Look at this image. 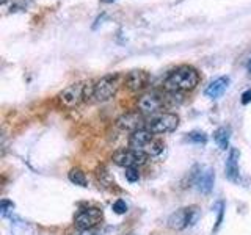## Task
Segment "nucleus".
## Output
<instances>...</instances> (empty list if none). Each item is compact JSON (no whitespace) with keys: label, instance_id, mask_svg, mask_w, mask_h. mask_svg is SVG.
<instances>
[{"label":"nucleus","instance_id":"19","mask_svg":"<svg viewBox=\"0 0 251 235\" xmlns=\"http://www.w3.org/2000/svg\"><path fill=\"white\" fill-rule=\"evenodd\" d=\"M126 179L129 180L130 184L137 182V180L140 179V172L137 168H126Z\"/></svg>","mask_w":251,"mask_h":235},{"label":"nucleus","instance_id":"9","mask_svg":"<svg viewBox=\"0 0 251 235\" xmlns=\"http://www.w3.org/2000/svg\"><path fill=\"white\" fill-rule=\"evenodd\" d=\"M143 125H145V119H143V116L140 115V112H127L118 118V121H116L118 129L123 132H130V133L137 132L140 129H145Z\"/></svg>","mask_w":251,"mask_h":235},{"label":"nucleus","instance_id":"22","mask_svg":"<svg viewBox=\"0 0 251 235\" xmlns=\"http://www.w3.org/2000/svg\"><path fill=\"white\" fill-rule=\"evenodd\" d=\"M71 235H98L93 229H77L75 232H73Z\"/></svg>","mask_w":251,"mask_h":235},{"label":"nucleus","instance_id":"1","mask_svg":"<svg viewBox=\"0 0 251 235\" xmlns=\"http://www.w3.org/2000/svg\"><path fill=\"white\" fill-rule=\"evenodd\" d=\"M198 83H200L198 70L190 66H180L173 70V72H170V75L165 78V88L170 93L190 91L195 90Z\"/></svg>","mask_w":251,"mask_h":235},{"label":"nucleus","instance_id":"13","mask_svg":"<svg viewBox=\"0 0 251 235\" xmlns=\"http://www.w3.org/2000/svg\"><path fill=\"white\" fill-rule=\"evenodd\" d=\"M214 180H215V174L212 169H204V171H200V176L196 179V188H198V191L202 193V194H209L212 191V188H214Z\"/></svg>","mask_w":251,"mask_h":235},{"label":"nucleus","instance_id":"10","mask_svg":"<svg viewBox=\"0 0 251 235\" xmlns=\"http://www.w3.org/2000/svg\"><path fill=\"white\" fill-rule=\"evenodd\" d=\"M149 80H151V75H149L146 70L135 69V70H130L127 77H126V86H127L132 93H140L145 88H148Z\"/></svg>","mask_w":251,"mask_h":235},{"label":"nucleus","instance_id":"4","mask_svg":"<svg viewBox=\"0 0 251 235\" xmlns=\"http://www.w3.org/2000/svg\"><path fill=\"white\" fill-rule=\"evenodd\" d=\"M112 160L118 166L123 168H137L145 164L148 160V154L135 149H120L112 155Z\"/></svg>","mask_w":251,"mask_h":235},{"label":"nucleus","instance_id":"16","mask_svg":"<svg viewBox=\"0 0 251 235\" xmlns=\"http://www.w3.org/2000/svg\"><path fill=\"white\" fill-rule=\"evenodd\" d=\"M68 177H69V180L73 184H75L78 187H86V176H85V172L82 169H78V168L71 169Z\"/></svg>","mask_w":251,"mask_h":235},{"label":"nucleus","instance_id":"12","mask_svg":"<svg viewBox=\"0 0 251 235\" xmlns=\"http://www.w3.org/2000/svg\"><path fill=\"white\" fill-rule=\"evenodd\" d=\"M239 159H240V152L235 147H232L226 160V177L229 179L231 182H239V179H240Z\"/></svg>","mask_w":251,"mask_h":235},{"label":"nucleus","instance_id":"5","mask_svg":"<svg viewBox=\"0 0 251 235\" xmlns=\"http://www.w3.org/2000/svg\"><path fill=\"white\" fill-rule=\"evenodd\" d=\"M86 83L88 82H78L74 85H69L68 88L63 90L58 96L61 105L73 108L80 104L82 100H86Z\"/></svg>","mask_w":251,"mask_h":235},{"label":"nucleus","instance_id":"3","mask_svg":"<svg viewBox=\"0 0 251 235\" xmlns=\"http://www.w3.org/2000/svg\"><path fill=\"white\" fill-rule=\"evenodd\" d=\"M198 216H200V210L196 206L179 209L168 218V227L175 231H182L185 227L193 226L196 223V219H198Z\"/></svg>","mask_w":251,"mask_h":235},{"label":"nucleus","instance_id":"25","mask_svg":"<svg viewBox=\"0 0 251 235\" xmlns=\"http://www.w3.org/2000/svg\"><path fill=\"white\" fill-rule=\"evenodd\" d=\"M248 70L251 72V58H250V61H248Z\"/></svg>","mask_w":251,"mask_h":235},{"label":"nucleus","instance_id":"8","mask_svg":"<svg viewBox=\"0 0 251 235\" xmlns=\"http://www.w3.org/2000/svg\"><path fill=\"white\" fill-rule=\"evenodd\" d=\"M137 105H138L141 113L154 115V113L160 112V110L163 108V105H165V97L162 96V94L154 93V91L152 93H146V94H143V96L138 99Z\"/></svg>","mask_w":251,"mask_h":235},{"label":"nucleus","instance_id":"23","mask_svg":"<svg viewBox=\"0 0 251 235\" xmlns=\"http://www.w3.org/2000/svg\"><path fill=\"white\" fill-rule=\"evenodd\" d=\"M250 102H251V90H248L242 94V104L247 105V104H250Z\"/></svg>","mask_w":251,"mask_h":235},{"label":"nucleus","instance_id":"2","mask_svg":"<svg viewBox=\"0 0 251 235\" xmlns=\"http://www.w3.org/2000/svg\"><path fill=\"white\" fill-rule=\"evenodd\" d=\"M118 88H120V75L118 74H110L102 77L100 80L94 83L93 99L98 102L110 100L116 94Z\"/></svg>","mask_w":251,"mask_h":235},{"label":"nucleus","instance_id":"6","mask_svg":"<svg viewBox=\"0 0 251 235\" xmlns=\"http://www.w3.org/2000/svg\"><path fill=\"white\" fill-rule=\"evenodd\" d=\"M179 125V116L175 113H162L152 118L148 122L146 129H149L152 133H170L173 130H176Z\"/></svg>","mask_w":251,"mask_h":235},{"label":"nucleus","instance_id":"18","mask_svg":"<svg viewBox=\"0 0 251 235\" xmlns=\"http://www.w3.org/2000/svg\"><path fill=\"white\" fill-rule=\"evenodd\" d=\"M187 141H190V143H195V144H206L207 135L204 132L195 130V132H190L187 135Z\"/></svg>","mask_w":251,"mask_h":235},{"label":"nucleus","instance_id":"21","mask_svg":"<svg viewBox=\"0 0 251 235\" xmlns=\"http://www.w3.org/2000/svg\"><path fill=\"white\" fill-rule=\"evenodd\" d=\"M13 209H14V204L10 202V201H6V199H3L2 204H0V212H2V215H3V216H6V215H8V212H11Z\"/></svg>","mask_w":251,"mask_h":235},{"label":"nucleus","instance_id":"14","mask_svg":"<svg viewBox=\"0 0 251 235\" xmlns=\"http://www.w3.org/2000/svg\"><path fill=\"white\" fill-rule=\"evenodd\" d=\"M227 85H229V78H227V77H218V78H215L214 82H210V85L207 86L204 93H206L207 97L217 99V97H220L226 91Z\"/></svg>","mask_w":251,"mask_h":235},{"label":"nucleus","instance_id":"15","mask_svg":"<svg viewBox=\"0 0 251 235\" xmlns=\"http://www.w3.org/2000/svg\"><path fill=\"white\" fill-rule=\"evenodd\" d=\"M229 138H231V129L229 127H220L214 133V140L218 144V147L222 151H226L227 146H229Z\"/></svg>","mask_w":251,"mask_h":235},{"label":"nucleus","instance_id":"7","mask_svg":"<svg viewBox=\"0 0 251 235\" xmlns=\"http://www.w3.org/2000/svg\"><path fill=\"white\" fill-rule=\"evenodd\" d=\"M102 221V210L98 207L80 210L74 218L77 229H94Z\"/></svg>","mask_w":251,"mask_h":235},{"label":"nucleus","instance_id":"20","mask_svg":"<svg viewBox=\"0 0 251 235\" xmlns=\"http://www.w3.org/2000/svg\"><path fill=\"white\" fill-rule=\"evenodd\" d=\"M113 212L115 213H118V215H124L126 212H127V204H126L123 199H118L115 204H113Z\"/></svg>","mask_w":251,"mask_h":235},{"label":"nucleus","instance_id":"17","mask_svg":"<svg viewBox=\"0 0 251 235\" xmlns=\"http://www.w3.org/2000/svg\"><path fill=\"white\" fill-rule=\"evenodd\" d=\"M163 147H165V144L162 143L160 140H152L151 143L148 144V147L145 149V152L148 155H159V154H162Z\"/></svg>","mask_w":251,"mask_h":235},{"label":"nucleus","instance_id":"24","mask_svg":"<svg viewBox=\"0 0 251 235\" xmlns=\"http://www.w3.org/2000/svg\"><path fill=\"white\" fill-rule=\"evenodd\" d=\"M102 3H112V2H115V0H100Z\"/></svg>","mask_w":251,"mask_h":235},{"label":"nucleus","instance_id":"11","mask_svg":"<svg viewBox=\"0 0 251 235\" xmlns=\"http://www.w3.org/2000/svg\"><path fill=\"white\" fill-rule=\"evenodd\" d=\"M154 140V133L149 129H140L137 132L130 133L129 138V147L135 149V151H143L148 147V144Z\"/></svg>","mask_w":251,"mask_h":235}]
</instances>
